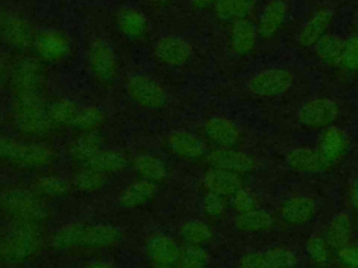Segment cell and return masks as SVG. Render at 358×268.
<instances>
[{
    "label": "cell",
    "mask_w": 358,
    "mask_h": 268,
    "mask_svg": "<svg viewBox=\"0 0 358 268\" xmlns=\"http://www.w3.org/2000/svg\"><path fill=\"white\" fill-rule=\"evenodd\" d=\"M60 159L50 141H32L0 133V166L24 174L50 172Z\"/></svg>",
    "instance_id": "cell-1"
},
{
    "label": "cell",
    "mask_w": 358,
    "mask_h": 268,
    "mask_svg": "<svg viewBox=\"0 0 358 268\" xmlns=\"http://www.w3.org/2000/svg\"><path fill=\"white\" fill-rule=\"evenodd\" d=\"M53 209L49 201L36 194L29 184L0 186V216L11 223L46 226Z\"/></svg>",
    "instance_id": "cell-2"
},
{
    "label": "cell",
    "mask_w": 358,
    "mask_h": 268,
    "mask_svg": "<svg viewBox=\"0 0 358 268\" xmlns=\"http://www.w3.org/2000/svg\"><path fill=\"white\" fill-rule=\"evenodd\" d=\"M48 95L11 98L6 124L14 135L32 141H50L57 134L48 113Z\"/></svg>",
    "instance_id": "cell-3"
},
{
    "label": "cell",
    "mask_w": 358,
    "mask_h": 268,
    "mask_svg": "<svg viewBox=\"0 0 358 268\" xmlns=\"http://www.w3.org/2000/svg\"><path fill=\"white\" fill-rule=\"evenodd\" d=\"M45 226L11 223L4 230L1 264L21 267L34 260L45 244Z\"/></svg>",
    "instance_id": "cell-4"
},
{
    "label": "cell",
    "mask_w": 358,
    "mask_h": 268,
    "mask_svg": "<svg viewBox=\"0 0 358 268\" xmlns=\"http://www.w3.org/2000/svg\"><path fill=\"white\" fill-rule=\"evenodd\" d=\"M49 73L48 66L34 54H22L13 59L7 89L11 98L48 95Z\"/></svg>",
    "instance_id": "cell-5"
},
{
    "label": "cell",
    "mask_w": 358,
    "mask_h": 268,
    "mask_svg": "<svg viewBox=\"0 0 358 268\" xmlns=\"http://www.w3.org/2000/svg\"><path fill=\"white\" fill-rule=\"evenodd\" d=\"M85 67L99 87H112L120 75L119 54L103 36H94L85 45Z\"/></svg>",
    "instance_id": "cell-6"
},
{
    "label": "cell",
    "mask_w": 358,
    "mask_h": 268,
    "mask_svg": "<svg viewBox=\"0 0 358 268\" xmlns=\"http://www.w3.org/2000/svg\"><path fill=\"white\" fill-rule=\"evenodd\" d=\"M123 87L127 98L144 110H161L169 103L166 87L148 73H130L124 78Z\"/></svg>",
    "instance_id": "cell-7"
},
{
    "label": "cell",
    "mask_w": 358,
    "mask_h": 268,
    "mask_svg": "<svg viewBox=\"0 0 358 268\" xmlns=\"http://www.w3.org/2000/svg\"><path fill=\"white\" fill-rule=\"evenodd\" d=\"M31 50L32 54L45 66H60L70 59L73 40L64 29L46 27L36 32Z\"/></svg>",
    "instance_id": "cell-8"
},
{
    "label": "cell",
    "mask_w": 358,
    "mask_h": 268,
    "mask_svg": "<svg viewBox=\"0 0 358 268\" xmlns=\"http://www.w3.org/2000/svg\"><path fill=\"white\" fill-rule=\"evenodd\" d=\"M295 74L287 67H267L252 74L246 81V91L257 99L280 98L291 91Z\"/></svg>",
    "instance_id": "cell-9"
},
{
    "label": "cell",
    "mask_w": 358,
    "mask_h": 268,
    "mask_svg": "<svg viewBox=\"0 0 358 268\" xmlns=\"http://www.w3.org/2000/svg\"><path fill=\"white\" fill-rule=\"evenodd\" d=\"M162 145L171 156L190 163L204 161L208 154V144L201 134L185 127H176L166 131Z\"/></svg>",
    "instance_id": "cell-10"
},
{
    "label": "cell",
    "mask_w": 358,
    "mask_h": 268,
    "mask_svg": "<svg viewBox=\"0 0 358 268\" xmlns=\"http://www.w3.org/2000/svg\"><path fill=\"white\" fill-rule=\"evenodd\" d=\"M151 52L159 66L179 68L193 59L194 47L187 38L178 34H166L155 39Z\"/></svg>",
    "instance_id": "cell-11"
},
{
    "label": "cell",
    "mask_w": 358,
    "mask_h": 268,
    "mask_svg": "<svg viewBox=\"0 0 358 268\" xmlns=\"http://www.w3.org/2000/svg\"><path fill=\"white\" fill-rule=\"evenodd\" d=\"M36 32L32 22L17 13L4 11L0 20V40L10 50L18 53L31 50Z\"/></svg>",
    "instance_id": "cell-12"
},
{
    "label": "cell",
    "mask_w": 358,
    "mask_h": 268,
    "mask_svg": "<svg viewBox=\"0 0 358 268\" xmlns=\"http://www.w3.org/2000/svg\"><path fill=\"white\" fill-rule=\"evenodd\" d=\"M340 106L338 103L326 96H315L305 100L296 110V121L310 130L326 128L333 126L338 119Z\"/></svg>",
    "instance_id": "cell-13"
},
{
    "label": "cell",
    "mask_w": 358,
    "mask_h": 268,
    "mask_svg": "<svg viewBox=\"0 0 358 268\" xmlns=\"http://www.w3.org/2000/svg\"><path fill=\"white\" fill-rule=\"evenodd\" d=\"M201 137L213 148H238L243 134L239 124L231 117L211 114L201 123Z\"/></svg>",
    "instance_id": "cell-14"
},
{
    "label": "cell",
    "mask_w": 358,
    "mask_h": 268,
    "mask_svg": "<svg viewBox=\"0 0 358 268\" xmlns=\"http://www.w3.org/2000/svg\"><path fill=\"white\" fill-rule=\"evenodd\" d=\"M182 248L173 236L164 232H152L144 241V254L152 268H176Z\"/></svg>",
    "instance_id": "cell-15"
},
{
    "label": "cell",
    "mask_w": 358,
    "mask_h": 268,
    "mask_svg": "<svg viewBox=\"0 0 358 268\" xmlns=\"http://www.w3.org/2000/svg\"><path fill=\"white\" fill-rule=\"evenodd\" d=\"M123 230L110 222L83 221L78 250H109L120 244Z\"/></svg>",
    "instance_id": "cell-16"
},
{
    "label": "cell",
    "mask_w": 358,
    "mask_h": 268,
    "mask_svg": "<svg viewBox=\"0 0 358 268\" xmlns=\"http://www.w3.org/2000/svg\"><path fill=\"white\" fill-rule=\"evenodd\" d=\"M208 168H218L243 176L257 169L256 158L239 148H211L204 159Z\"/></svg>",
    "instance_id": "cell-17"
},
{
    "label": "cell",
    "mask_w": 358,
    "mask_h": 268,
    "mask_svg": "<svg viewBox=\"0 0 358 268\" xmlns=\"http://www.w3.org/2000/svg\"><path fill=\"white\" fill-rule=\"evenodd\" d=\"M348 148L350 138L347 133L343 128L333 124L322 130L315 149L317 151L323 163L329 169L338 165L344 159L345 154L348 152Z\"/></svg>",
    "instance_id": "cell-18"
},
{
    "label": "cell",
    "mask_w": 358,
    "mask_h": 268,
    "mask_svg": "<svg viewBox=\"0 0 358 268\" xmlns=\"http://www.w3.org/2000/svg\"><path fill=\"white\" fill-rule=\"evenodd\" d=\"M130 170L136 179H141L157 186L165 184L171 176V168L165 158L154 152H138L130 158Z\"/></svg>",
    "instance_id": "cell-19"
},
{
    "label": "cell",
    "mask_w": 358,
    "mask_h": 268,
    "mask_svg": "<svg viewBox=\"0 0 358 268\" xmlns=\"http://www.w3.org/2000/svg\"><path fill=\"white\" fill-rule=\"evenodd\" d=\"M317 201L313 197L295 194L280 204L278 216L288 226H303L317 215Z\"/></svg>",
    "instance_id": "cell-20"
},
{
    "label": "cell",
    "mask_w": 358,
    "mask_h": 268,
    "mask_svg": "<svg viewBox=\"0 0 358 268\" xmlns=\"http://www.w3.org/2000/svg\"><path fill=\"white\" fill-rule=\"evenodd\" d=\"M103 147L101 133H76L66 144L64 155L74 166H85Z\"/></svg>",
    "instance_id": "cell-21"
},
{
    "label": "cell",
    "mask_w": 358,
    "mask_h": 268,
    "mask_svg": "<svg viewBox=\"0 0 358 268\" xmlns=\"http://www.w3.org/2000/svg\"><path fill=\"white\" fill-rule=\"evenodd\" d=\"M115 27L123 38L129 40H141L148 35L150 20L138 7L123 6L115 13Z\"/></svg>",
    "instance_id": "cell-22"
},
{
    "label": "cell",
    "mask_w": 358,
    "mask_h": 268,
    "mask_svg": "<svg viewBox=\"0 0 358 268\" xmlns=\"http://www.w3.org/2000/svg\"><path fill=\"white\" fill-rule=\"evenodd\" d=\"M158 195V186L141 179L127 183L117 194L116 202L122 209L136 211L141 209L155 201Z\"/></svg>",
    "instance_id": "cell-23"
},
{
    "label": "cell",
    "mask_w": 358,
    "mask_h": 268,
    "mask_svg": "<svg viewBox=\"0 0 358 268\" xmlns=\"http://www.w3.org/2000/svg\"><path fill=\"white\" fill-rule=\"evenodd\" d=\"M200 187L203 193H214L229 198L243 187V180L242 176L232 172L218 168H207L200 177Z\"/></svg>",
    "instance_id": "cell-24"
},
{
    "label": "cell",
    "mask_w": 358,
    "mask_h": 268,
    "mask_svg": "<svg viewBox=\"0 0 358 268\" xmlns=\"http://www.w3.org/2000/svg\"><path fill=\"white\" fill-rule=\"evenodd\" d=\"M29 186L36 194L49 202L53 200L66 198L74 191L70 177L55 173L52 170L35 174Z\"/></svg>",
    "instance_id": "cell-25"
},
{
    "label": "cell",
    "mask_w": 358,
    "mask_h": 268,
    "mask_svg": "<svg viewBox=\"0 0 358 268\" xmlns=\"http://www.w3.org/2000/svg\"><path fill=\"white\" fill-rule=\"evenodd\" d=\"M257 38L259 34L256 24L249 18L236 20L229 24L228 46L234 54L241 57L250 54L257 45Z\"/></svg>",
    "instance_id": "cell-26"
},
{
    "label": "cell",
    "mask_w": 358,
    "mask_h": 268,
    "mask_svg": "<svg viewBox=\"0 0 358 268\" xmlns=\"http://www.w3.org/2000/svg\"><path fill=\"white\" fill-rule=\"evenodd\" d=\"M334 13L329 7H320L317 8L302 25L299 29L296 42L302 49L313 47L315 43L327 34L331 21H333Z\"/></svg>",
    "instance_id": "cell-27"
},
{
    "label": "cell",
    "mask_w": 358,
    "mask_h": 268,
    "mask_svg": "<svg viewBox=\"0 0 358 268\" xmlns=\"http://www.w3.org/2000/svg\"><path fill=\"white\" fill-rule=\"evenodd\" d=\"M288 14V6L284 0H270L260 11L256 28L259 38L271 39L282 28Z\"/></svg>",
    "instance_id": "cell-28"
},
{
    "label": "cell",
    "mask_w": 358,
    "mask_h": 268,
    "mask_svg": "<svg viewBox=\"0 0 358 268\" xmlns=\"http://www.w3.org/2000/svg\"><path fill=\"white\" fill-rule=\"evenodd\" d=\"M130 158L131 156H129V154L120 148L103 147L85 166H91L102 174L112 177L130 169Z\"/></svg>",
    "instance_id": "cell-29"
},
{
    "label": "cell",
    "mask_w": 358,
    "mask_h": 268,
    "mask_svg": "<svg viewBox=\"0 0 358 268\" xmlns=\"http://www.w3.org/2000/svg\"><path fill=\"white\" fill-rule=\"evenodd\" d=\"M285 163L291 170L306 174L320 173L327 169L317 151L309 147H294L288 149L285 154Z\"/></svg>",
    "instance_id": "cell-30"
},
{
    "label": "cell",
    "mask_w": 358,
    "mask_h": 268,
    "mask_svg": "<svg viewBox=\"0 0 358 268\" xmlns=\"http://www.w3.org/2000/svg\"><path fill=\"white\" fill-rule=\"evenodd\" d=\"M352 233H354L352 216L347 211H340L330 218L323 236L327 244L331 247V250L337 251L338 248L351 243Z\"/></svg>",
    "instance_id": "cell-31"
},
{
    "label": "cell",
    "mask_w": 358,
    "mask_h": 268,
    "mask_svg": "<svg viewBox=\"0 0 358 268\" xmlns=\"http://www.w3.org/2000/svg\"><path fill=\"white\" fill-rule=\"evenodd\" d=\"M78 106L80 105L69 96L59 95V96L49 98L48 113L56 133L71 130Z\"/></svg>",
    "instance_id": "cell-32"
},
{
    "label": "cell",
    "mask_w": 358,
    "mask_h": 268,
    "mask_svg": "<svg viewBox=\"0 0 358 268\" xmlns=\"http://www.w3.org/2000/svg\"><path fill=\"white\" fill-rule=\"evenodd\" d=\"M108 176L91 166H76L70 180L73 190L83 195H94L101 193L108 184Z\"/></svg>",
    "instance_id": "cell-33"
},
{
    "label": "cell",
    "mask_w": 358,
    "mask_h": 268,
    "mask_svg": "<svg viewBox=\"0 0 358 268\" xmlns=\"http://www.w3.org/2000/svg\"><path fill=\"white\" fill-rule=\"evenodd\" d=\"M178 236L183 246L206 247L214 239V230L208 221L192 218L183 221L179 225Z\"/></svg>",
    "instance_id": "cell-34"
},
{
    "label": "cell",
    "mask_w": 358,
    "mask_h": 268,
    "mask_svg": "<svg viewBox=\"0 0 358 268\" xmlns=\"http://www.w3.org/2000/svg\"><path fill=\"white\" fill-rule=\"evenodd\" d=\"M275 225V218L267 209L260 207L248 212L235 214L234 226L243 233H262L271 230Z\"/></svg>",
    "instance_id": "cell-35"
},
{
    "label": "cell",
    "mask_w": 358,
    "mask_h": 268,
    "mask_svg": "<svg viewBox=\"0 0 358 268\" xmlns=\"http://www.w3.org/2000/svg\"><path fill=\"white\" fill-rule=\"evenodd\" d=\"M108 114L103 107L98 105L78 106L71 130L74 133H101L106 126Z\"/></svg>",
    "instance_id": "cell-36"
},
{
    "label": "cell",
    "mask_w": 358,
    "mask_h": 268,
    "mask_svg": "<svg viewBox=\"0 0 358 268\" xmlns=\"http://www.w3.org/2000/svg\"><path fill=\"white\" fill-rule=\"evenodd\" d=\"M257 0H217L213 11L220 22L232 24L236 20L249 18Z\"/></svg>",
    "instance_id": "cell-37"
},
{
    "label": "cell",
    "mask_w": 358,
    "mask_h": 268,
    "mask_svg": "<svg viewBox=\"0 0 358 268\" xmlns=\"http://www.w3.org/2000/svg\"><path fill=\"white\" fill-rule=\"evenodd\" d=\"M344 42L345 39H343L341 36L327 32L315 43L313 46L315 54L322 63H326L330 66H337V64L340 66Z\"/></svg>",
    "instance_id": "cell-38"
},
{
    "label": "cell",
    "mask_w": 358,
    "mask_h": 268,
    "mask_svg": "<svg viewBox=\"0 0 358 268\" xmlns=\"http://www.w3.org/2000/svg\"><path fill=\"white\" fill-rule=\"evenodd\" d=\"M331 253H333V250L327 244L323 234L313 233L308 237V240L305 243V254L313 265L326 268L331 262V258H333Z\"/></svg>",
    "instance_id": "cell-39"
},
{
    "label": "cell",
    "mask_w": 358,
    "mask_h": 268,
    "mask_svg": "<svg viewBox=\"0 0 358 268\" xmlns=\"http://www.w3.org/2000/svg\"><path fill=\"white\" fill-rule=\"evenodd\" d=\"M211 255L206 247L183 246L176 268H208Z\"/></svg>",
    "instance_id": "cell-40"
},
{
    "label": "cell",
    "mask_w": 358,
    "mask_h": 268,
    "mask_svg": "<svg viewBox=\"0 0 358 268\" xmlns=\"http://www.w3.org/2000/svg\"><path fill=\"white\" fill-rule=\"evenodd\" d=\"M229 208V200L227 197L214 194V193H203L200 201V209L203 215L210 221L221 219Z\"/></svg>",
    "instance_id": "cell-41"
},
{
    "label": "cell",
    "mask_w": 358,
    "mask_h": 268,
    "mask_svg": "<svg viewBox=\"0 0 358 268\" xmlns=\"http://www.w3.org/2000/svg\"><path fill=\"white\" fill-rule=\"evenodd\" d=\"M273 268H296L299 258L295 250L285 246H274L264 250Z\"/></svg>",
    "instance_id": "cell-42"
},
{
    "label": "cell",
    "mask_w": 358,
    "mask_h": 268,
    "mask_svg": "<svg viewBox=\"0 0 358 268\" xmlns=\"http://www.w3.org/2000/svg\"><path fill=\"white\" fill-rule=\"evenodd\" d=\"M229 208L235 212V214H242V212H248L250 209H255L259 207V198L255 194L253 190L248 188V187H242L239 188L234 195H231L229 198Z\"/></svg>",
    "instance_id": "cell-43"
},
{
    "label": "cell",
    "mask_w": 358,
    "mask_h": 268,
    "mask_svg": "<svg viewBox=\"0 0 358 268\" xmlns=\"http://www.w3.org/2000/svg\"><path fill=\"white\" fill-rule=\"evenodd\" d=\"M340 66L351 73L358 71V34H352L345 39Z\"/></svg>",
    "instance_id": "cell-44"
},
{
    "label": "cell",
    "mask_w": 358,
    "mask_h": 268,
    "mask_svg": "<svg viewBox=\"0 0 358 268\" xmlns=\"http://www.w3.org/2000/svg\"><path fill=\"white\" fill-rule=\"evenodd\" d=\"M238 268H273L264 250L243 253L238 260Z\"/></svg>",
    "instance_id": "cell-45"
},
{
    "label": "cell",
    "mask_w": 358,
    "mask_h": 268,
    "mask_svg": "<svg viewBox=\"0 0 358 268\" xmlns=\"http://www.w3.org/2000/svg\"><path fill=\"white\" fill-rule=\"evenodd\" d=\"M336 260L341 268H358V244L348 243L336 251Z\"/></svg>",
    "instance_id": "cell-46"
},
{
    "label": "cell",
    "mask_w": 358,
    "mask_h": 268,
    "mask_svg": "<svg viewBox=\"0 0 358 268\" xmlns=\"http://www.w3.org/2000/svg\"><path fill=\"white\" fill-rule=\"evenodd\" d=\"M11 64L13 59H10V56L3 49H0V92L3 89H7Z\"/></svg>",
    "instance_id": "cell-47"
},
{
    "label": "cell",
    "mask_w": 358,
    "mask_h": 268,
    "mask_svg": "<svg viewBox=\"0 0 358 268\" xmlns=\"http://www.w3.org/2000/svg\"><path fill=\"white\" fill-rule=\"evenodd\" d=\"M348 204L350 208L358 214V174L352 179L350 188H348Z\"/></svg>",
    "instance_id": "cell-48"
},
{
    "label": "cell",
    "mask_w": 358,
    "mask_h": 268,
    "mask_svg": "<svg viewBox=\"0 0 358 268\" xmlns=\"http://www.w3.org/2000/svg\"><path fill=\"white\" fill-rule=\"evenodd\" d=\"M83 268H116V265L109 260L94 258V260H90Z\"/></svg>",
    "instance_id": "cell-49"
},
{
    "label": "cell",
    "mask_w": 358,
    "mask_h": 268,
    "mask_svg": "<svg viewBox=\"0 0 358 268\" xmlns=\"http://www.w3.org/2000/svg\"><path fill=\"white\" fill-rule=\"evenodd\" d=\"M217 0H189L190 6L194 8V10H206V8H210V7H214Z\"/></svg>",
    "instance_id": "cell-50"
},
{
    "label": "cell",
    "mask_w": 358,
    "mask_h": 268,
    "mask_svg": "<svg viewBox=\"0 0 358 268\" xmlns=\"http://www.w3.org/2000/svg\"><path fill=\"white\" fill-rule=\"evenodd\" d=\"M6 120H7V113L4 112V107H3V105L0 102V133H1L3 127L6 126Z\"/></svg>",
    "instance_id": "cell-51"
},
{
    "label": "cell",
    "mask_w": 358,
    "mask_h": 268,
    "mask_svg": "<svg viewBox=\"0 0 358 268\" xmlns=\"http://www.w3.org/2000/svg\"><path fill=\"white\" fill-rule=\"evenodd\" d=\"M148 3H151V4H154V6H166V4H169L172 0H147Z\"/></svg>",
    "instance_id": "cell-52"
},
{
    "label": "cell",
    "mask_w": 358,
    "mask_h": 268,
    "mask_svg": "<svg viewBox=\"0 0 358 268\" xmlns=\"http://www.w3.org/2000/svg\"><path fill=\"white\" fill-rule=\"evenodd\" d=\"M3 239H4V232L0 230V261H1V253H3Z\"/></svg>",
    "instance_id": "cell-53"
}]
</instances>
